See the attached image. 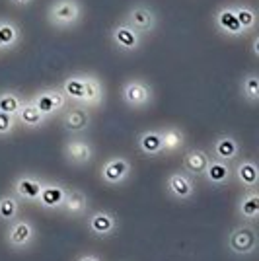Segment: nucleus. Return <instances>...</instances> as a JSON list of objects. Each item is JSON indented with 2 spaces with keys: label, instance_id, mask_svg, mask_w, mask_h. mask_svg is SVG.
<instances>
[{
  "label": "nucleus",
  "instance_id": "7",
  "mask_svg": "<svg viewBox=\"0 0 259 261\" xmlns=\"http://www.w3.org/2000/svg\"><path fill=\"white\" fill-rule=\"evenodd\" d=\"M257 230L253 228V224H242L228 234L226 246L234 255H251L257 250Z\"/></svg>",
  "mask_w": 259,
  "mask_h": 261
},
{
  "label": "nucleus",
  "instance_id": "22",
  "mask_svg": "<svg viewBox=\"0 0 259 261\" xmlns=\"http://www.w3.org/2000/svg\"><path fill=\"white\" fill-rule=\"evenodd\" d=\"M61 90L66 96L68 103H74V106H84L86 101V86H84V72H76L70 74L63 80Z\"/></svg>",
  "mask_w": 259,
  "mask_h": 261
},
{
  "label": "nucleus",
  "instance_id": "3",
  "mask_svg": "<svg viewBox=\"0 0 259 261\" xmlns=\"http://www.w3.org/2000/svg\"><path fill=\"white\" fill-rule=\"evenodd\" d=\"M121 99L131 109H144L154 101V90L142 78H129L121 86Z\"/></svg>",
  "mask_w": 259,
  "mask_h": 261
},
{
  "label": "nucleus",
  "instance_id": "12",
  "mask_svg": "<svg viewBox=\"0 0 259 261\" xmlns=\"http://www.w3.org/2000/svg\"><path fill=\"white\" fill-rule=\"evenodd\" d=\"M41 187H43V179L35 174H22L18 175L12 184V191L14 195L18 197L20 201H25V203H35L39 201V195H41Z\"/></svg>",
  "mask_w": 259,
  "mask_h": 261
},
{
  "label": "nucleus",
  "instance_id": "29",
  "mask_svg": "<svg viewBox=\"0 0 259 261\" xmlns=\"http://www.w3.org/2000/svg\"><path fill=\"white\" fill-rule=\"evenodd\" d=\"M162 133L164 154H173L185 146V133L179 127H166L160 129Z\"/></svg>",
  "mask_w": 259,
  "mask_h": 261
},
{
  "label": "nucleus",
  "instance_id": "31",
  "mask_svg": "<svg viewBox=\"0 0 259 261\" xmlns=\"http://www.w3.org/2000/svg\"><path fill=\"white\" fill-rule=\"evenodd\" d=\"M23 98L14 92V90H4L0 92V113H8V115H16L18 109L22 108Z\"/></svg>",
  "mask_w": 259,
  "mask_h": 261
},
{
  "label": "nucleus",
  "instance_id": "16",
  "mask_svg": "<svg viewBox=\"0 0 259 261\" xmlns=\"http://www.w3.org/2000/svg\"><path fill=\"white\" fill-rule=\"evenodd\" d=\"M90 208V199L82 189H66L65 201L61 205V213L70 218L84 217Z\"/></svg>",
  "mask_w": 259,
  "mask_h": 261
},
{
  "label": "nucleus",
  "instance_id": "19",
  "mask_svg": "<svg viewBox=\"0 0 259 261\" xmlns=\"http://www.w3.org/2000/svg\"><path fill=\"white\" fill-rule=\"evenodd\" d=\"M137 148L141 154L148 156V158H156L164 154V144H162V133L160 129H146L139 133L137 137Z\"/></svg>",
  "mask_w": 259,
  "mask_h": 261
},
{
  "label": "nucleus",
  "instance_id": "34",
  "mask_svg": "<svg viewBox=\"0 0 259 261\" xmlns=\"http://www.w3.org/2000/svg\"><path fill=\"white\" fill-rule=\"evenodd\" d=\"M10 2L18 8H28V6H32L33 0H10Z\"/></svg>",
  "mask_w": 259,
  "mask_h": 261
},
{
  "label": "nucleus",
  "instance_id": "1",
  "mask_svg": "<svg viewBox=\"0 0 259 261\" xmlns=\"http://www.w3.org/2000/svg\"><path fill=\"white\" fill-rule=\"evenodd\" d=\"M84 18V6L80 0H51L47 6V22L55 30L76 28Z\"/></svg>",
  "mask_w": 259,
  "mask_h": 261
},
{
  "label": "nucleus",
  "instance_id": "32",
  "mask_svg": "<svg viewBox=\"0 0 259 261\" xmlns=\"http://www.w3.org/2000/svg\"><path fill=\"white\" fill-rule=\"evenodd\" d=\"M18 127L16 115H8V113H0V139L12 137L14 130Z\"/></svg>",
  "mask_w": 259,
  "mask_h": 261
},
{
  "label": "nucleus",
  "instance_id": "21",
  "mask_svg": "<svg viewBox=\"0 0 259 261\" xmlns=\"http://www.w3.org/2000/svg\"><path fill=\"white\" fill-rule=\"evenodd\" d=\"M240 152H242L240 142L232 135H222L213 144V156L211 158L220 160V162H234L240 158Z\"/></svg>",
  "mask_w": 259,
  "mask_h": 261
},
{
  "label": "nucleus",
  "instance_id": "13",
  "mask_svg": "<svg viewBox=\"0 0 259 261\" xmlns=\"http://www.w3.org/2000/svg\"><path fill=\"white\" fill-rule=\"evenodd\" d=\"M213 22H215L216 32L224 37H232V39H240V37H246L240 23H238L234 10H232V4H222L215 10L213 16Z\"/></svg>",
  "mask_w": 259,
  "mask_h": 261
},
{
  "label": "nucleus",
  "instance_id": "8",
  "mask_svg": "<svg viewBox=\"0 0 259 261\" xmlns=\"http://www.w3.org/2000/svg\"><path fill=\"white\" fill-rule=\"evenodd\" d=\"M32 101L47 119H51L55 115H61V111L68 106V99L61 88H43L33 96Z\"/></svg>",
  "mask_w": 259,
  "mask_h": 261
},
{
  "label": "nucleus",
  "instance_id": "25",
  "mask_svg": "<svg viewBox=\"0 0 259 261\" xmlns=\"http://www.w3.org/2000/svg\"><path fill=\"white\" fill-rule=\"evenodd\" d=\"M209 160H211V156L203 148H189L184 154V160H182L184 172L189 174L191 177H203L206 166H209Z\"/></svg>",
  "mask_w": 259,
  "mask_h": 261
},
{
  "label": "nucleus",
  "instance_id": "2",
  "mask_svg": "<svg viewBox=\"0 0 259 261\" xmlns=\"http://www.w3.org/2000/svg\"><path fill=\"white\" fill-rule=\"evenodd\" d=\"M121 22H125L127 25H131L135 32H139L144 35L154 33V30L158 28V14L152 8L150 4L146 2H135L129 10L125 12V16L121 18Z\"/></svg>",
  "mask_w": 259,
  "mask_h": 261
},
{
  "label": "nucleus",
  "instance_id": "5",
  "mask_svg": "<svg viewBox=\"0 0 259 261\" xmlns=\"http://www.w3.org/2000/svg\"><path fill=\"white\" fill-rule=\"evenodd\" d=\"M109 39L111 45L115 47V51H119L121 55H135L141 51L144 37L139 32H135L131 25H127L125 22H117L111 32H109Z\"/></svg>",
  "mask_w": 259,
  "mask_h": 261
},
{
  "label": "nucleus",
  "instance_id": "35",
  "mask_svg": "<svg viewBox=\"0 0 259 261\" xmlns=\"http://www.w3.org/2000/svg\"><path fill=\"white\" fill-rule=\"evenodd\" d=\"M251 53H253V57H259V37L257 35H253V41H251Z\"/></svg>",
  "mask_w": 259,
  "mask_h": 261
},
{
  "label": "nucleus",
  "instance_id": "28",
  "mask_svg": "<svg viewBox=\"0 0 259 261\" xmlns=\"http://www.w3.org/2000/svg\"><path fill=\"white\" fill-rule=\"evenodd\" d=\"M20 211H22V201L14 193H4L0 195V220L10 224L12 220L20 217Z\"/></svg>",
  "mask_w": 259,
  "mask_h": 261
},
{
  "label": "nucleus",
  "instance_id": "14",
  "mask_svg": "<svg viewBox=\"0 0 259 261\" xmlns=\"http://www.w3.org/2000/svg\"><path fill=\"white\" fill-rule=\"evenodd\" d=\"M232 179H236V184L248 191V189H257L259 185V168L257 162L251 158H242L236 166L232 168Z\"/></svg>",
  "mask_w": 259,
  "mask_h": 261
},
{
  "label": "nucleus",
  "instance_id": "26",
  "mask_svg": "<svg viewBox=\"0 0 259 261\" xmlns=\"http://www.w3.org/2000/svg\"><path fill=\"white\" fill-rule=\"evenodd\" d=\"M84 86H86V101L84 108H99L106 99V88L101 84L99 76L92 74V72H84Z\"/></svg>",
  "mask_w": 259,
  "mask_h": 261
},
{
  "label": "nucleus",
  "instance_id": "9",
  "mask_svg": "<svg viewBox=\"0 0 259 261\" xmlns=\"http://www.w3.org/2000/svg\"><path fill=\"white\" fill-rule=\"evenodd\" d=\"M63 156L68 164L72 166H88V164L94 160L96 150H94V144L82 139V137H72L65 142L63 146Z\"/></svg>",
  "mask_w": 259,
  "mask_h": 261
},
{
  "label": "nucleus",
  "instance_id": "6",
  "mask_svg": "<svg viewBox=\"0 0 259 261\" xmlns=\"http://www.w3.org/2000/svg\"><path fill=\"white\" fill-rule=\"evenodd\" d=\"M133 174V164L125 156H109L99 168V177L106 185L117 187L123 185Z\"/></svg>",
  "mask_w": 259,
  "mask_h": 261
},
{
  "label": "nucleus",
  "instance_id": "11",
  "mask_svg": "<svg viewBox=\"0 0 259 261\" xmlns=\"http://www.w3.org/2000/svg\"><path fill=\"white\" fill-rule=\"evenodd\" d=\"M166 191L175 201H189L195 195V181L184 170H175L166 177Z\"/></svg>",
  "mask_w": 259,
  "mask_h": 261
},
{
  "label": "nucleus",
  "instance_id": "15",
  "mask_svg": "<svg viewBox=\"0 0 259 261\" xmlns=\"http://www.w3.org/2000/svg\"><path fill=\"white\" fill-rule=\"evenodd\" d=\"M119 228V222L115 215H111L108 211H96L88 217V230L97 236V238H108L111 234H115Z\"/></svg>",
  "mask_w": 259,
  "mask_h": 261
},
{
  "label": "nucleus",
  "instance_id": "17",
  "mask_svg": "<svg viewBox=\"0 0 259 261\" xmlns=\"http://www.w3.org/2000/svg\"><path fill=\"white\" fill-rule=\"evenodd\" d=\"M66 195V187L59 181H43L41 187V195L37 205L45 211H61V205L65 201Z\"/></svg>",
  "mask_w": 259,
  "mask_h": 261
},
{
  "label": "nucleus",
  "instance_id": "10",
  "mask_svg": "<svg viewBox=\"0 0 259 261\" xmlns=\"http://www.w3.org/2000/svg\"><path fill=\"white\" fill-rule=\"evenodd\" d=\"M61 125L68 135H80L90 129L92 125V115L90 109L84 106H66L61 111Z\"/></svg>",
  "mask_w": 259,
  "mask_h": 261
},
{
  "label": "nucleus",
  "instance_id": "33",
  "mask_svg": "<svg viewBox=\"0 0 259 261\" xmlns=\"http://www.w3.org/2000/svg\"><path fill=\"white\" fill-rule=\"evenodd\" d=\"M76 261H101V259L97 255H94V253H82V255L76 257Z\"/></svg>",
  "mask_w": 259,
  "mask_h": 261
},
{
  "label": "nucleus",
  "instance_id": "18",
  "mask_svg": "<svg viewBox=\"0 0 259 261\" xmlns=\"http://www.w3.org/2000/svg\"><path fill=\"white\" fill-rule=\"evenodd\" d=\"M238 217L246 224H255L259 218V191L257 189H248L244 195L238 199Z\"/></svg>",
  "mask_w": 259,
  "mask_h": 261
},
{
  "label": "nucleus",
  "instance_id": "24",
  "mask_svg": "<svg viewBox=\"0 0 259 261\" xmlns=\"http://www.w3.org/2000/svg\"><path fill=\"white\" fill-rule=\"evenodd\" d=\"M16 121H18V125H22L23 129L35 130L39 129L41 125H45L49 119L33 106L32 99H23L22 108L18 109V113H16Z\"/></svg>",
  "mask_w": 259,
  "mask_h": 261
},
{
  "label": "nucleus",
  "instance_id": "4",
  "mask_svg": "<svg viewBox=\"0 0 259 261\" xmlns=\"http://www.w3.org/2000/svg\"><path fill=\"white\" fill-rule=\"evenodd\" d=\"M35 236H37V230L33 226V222L30 218H16L12 220L6 228V246L14 251H23L28 250L35 242Z\"/></svg>",
  "mask_w": 259,
  "mask_h": 261
},
{
  "label": "nucleus",
  "instance_id": "27",
  "mask_svg": "<svg viewBox=\"0 0 259 261\" xmlns=\"http://www.w3.org/2000/svg\"><path fill=\"white\" fill-rule=\"evenodd\" d=\"M232 10H234V16H236L244 35L255 33V30H257V12H255L253 6H249V4H232Z\"/></svg>",
  "mask_w": 259,
  "mask_h": 261
},
{
  "label": "nucleus",
  "instance_id": "20",
  "mask_svg": "<svg viewBox=\"0 0 259 261\" xmlns=\"http://www.w3.org/2000/svg\"><path fill=\"white\" fill-rule=\"evenodd\" d=\"M203 177H205L206 184L213 185V187H224L232 181V166H230V162H220V160L211 158Z\"/></svg>",
  "mask_w": 259,
  "mask_h": 261
},
{
  "label": "nucleus",
  "instance_id": "23",
  "mask_svg": "<svg viewBox=\"0 0 259 261\" xmlns=\"http://www.w3.org/2000/svg\"><path fill=\"white\" fill-rule=\"evenodd\" d=\"M22 41V28L10 18H0V53L14 51Z\"/></svg>",
  "mask_w": 259,
  "mask_h": 261
},
{
  "label": "nucleus",
  "instance_id": "30",
  "mask_svg": "<svg viewBox=\"0 0 259 261\" xmlns=\"http://www.w3.org/2000/svg\"><path fill=\"white\" fill-rule=\"evenodd\" d=\"M240 96L248 101L249 106H255L259 101V76L255 72H246L240 82Z\"/></svg>",
  "mask_w": 259,
  "mask_h": 261
}]
</instances>
